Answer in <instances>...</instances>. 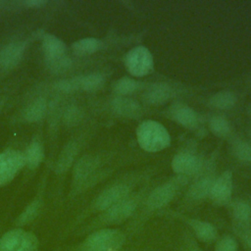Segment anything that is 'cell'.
I'll return each mask as SVG.
<instances>
[{
	"label": "cell",
	"mask_w": 251,
	"mask_h": 251,
	"mask_svg": "<svg viewBox=\"0 0 251 251\" xmlns=\"http://www.w3.org/2000/svg\"><path fill=\"white\" fill-rule=\"evenodd\" d=\"M140 196L141 195L139 193H131L126 198L100 213L95 220L82 227L76 234L85 235L95 229L111 227L129 220L136 213L140 203Z\"/></svg>",
	"instance_id": "6da1fadb"
},
{
	"label": "cell",
	"mask_w": 251,
	"mask_h": 251,
	"mask_svg": "<svg viewBox=\"0 0 251 251\" xmlns=\"http://www.w3.org/2000/svg\"><path fill=\"white\" fill-rule=\"evenodd\" d=\"M127 234L116 227L95 229L66 251H122Z\"/></svg>",
	"instance_id": "7a4b0ae2"
},
{
	"label": "cell",
	"mask_w": 251,
	"mask_h": 251,
	"mask_svg": "<svg viewBox=\"0 0 251 251\" xmlns=\"http://www.w3.org/2000/svg\"><path fill=\"white\" fill-rule=\"evenodd\" d=\"M136 139L139 146L147 152L164 150L171 143V136L166 127L152 120L144 121L138 126Z\"/></svg>",
	"instance_id": "3957f363"
},
{
	"label": "cell",
	"mask_w": 251,
	"mask_h": 251,
	"mask_svg": "<svg viewBox=\"0 0 251 251\" xmlns=\"http://www.w3.org/2000/svg\"><path fill=\"white\" fill-rule=\"evenodd\" d=\"M185 176H178L176 178L168 180L156 186L146 197L144 201V213L146 215L152 214L170 204L180 188L186 183Z\"/></svg>",
	"instance_id": "277c9868"
},
{
	"label": "cell",
	"mask_w": 251,
	"mask_h": 251,
	"mask_svg": "<svg viewBox=\"0 0 251 251\" xmlns=\"http://www.w3.org/2000/svg\"><path fill=\"white\" fill-rule=\"evenodd\" d=\"M0 251H39V239L32 231L13 227L0 237Z\"/></svg>",
	"instance_id": "5b68a950"
},
{
	"label": "cell",
	"mask_w": 251,
	"mask_h": 251,
	"mask_svg": "<svg viewBox=\"0 0 251 251\" xmlns=\"http://www.w3.org/2000/svg\"><path fill=\"white\" fill-rule=\"evenodd\" d=\"M132 186L127 182H117L103 189L91 202L89 211L102 213L131 194Z\"/></svg>",
	"instance_id": "8992f818"
},
{
	"label": "cell",
	"mask_w": 251,
	"mask_h": 251,
	"mask_svg": "<svg viewBox=\"0 0 251 251\" xmlns=\"http://www.w3.org/2000/svg\"><path fill=\"white\" fill-rule=\"evenodd\" d=\"M126 67L133 76H143L153 68V57L144 46H136L129 50L126 56Z\"/></svg>",
	"instance_id": "52a82bcc"
},
{
	"label": "cell",
	"mask_w": 251,
	"mask_h": 251,
	"mask_svg": "<svg viewBox=\"0 0 251 251\" xmlns=\"http://www.w3.org/2000/svg\"><path fill=\"white\" fill-rule=\"evenodd\" d=\"M25 165V155L16 150L0 153V187L9 183Z\"/></svg>",
	"instance_id": "ba28073f"
},
{
	"label": "cell",
	"mask_w": 251,
	"mask_h": 251,
	"mask_svg": "<svg viewBox=\"0 0 251 251\" xmlns=\"http://www.w3.org/2000/svg\"><path fill=\"white\" fill-rule=\"evenodd\" d=\"M230 215L235 234L251 230V203L248 200L238 199L232 202Z\"/></svg>",
	"instance_id": "9c48e42d"
},
{
	"label": "cell",
	"mask_w": 251,
	"mask_h": 251,
	"mask_svg": "<svg viewBox=\"0 0 251 251\" xmlns=\"http://www.w3.org/2000/svg\"><path fill=\"white\" fill-rule=\"evenodd\" d=\"M232 187V174L229 171H226L215 178L209 194V198L215 205H226L230 201Z\"/></svg>",
	"instance_id": "30bf717a"
},
{
	"label": "cell",
	"mask_w": 251,
	"mask_h": 251,
	"mask_svg": "<svg viewBox=\"0 0 251 251\" xmlns=\"http://www.w3.org/2000/svg\"><path fill=\"white\" fill-rule=\"evenodd\" d=\"M184 222L191 230L190 234L200 242L212 244L215 243L220 236L217 227L207 221L195 218H186L184 219Z\"/></svg>",
	"instance_id": "8fae6325"
},
{
	"label": "cell",
	"mask_w": 251,
	"mask_h": 251,
	"mask_svg": "<svg viewBox=\"0 0 251 251\" xmlns=\"http://www.w3.org/2000/svg\"><path fill=\"white\" fill-rule=\"evenodd\" d=\"M201 168V162L197 157L188 153H180L174 157L172 169L181 176H187L196 174Z\"/></svg>",
	"instance_id": "7c38bea8"
},
{
	"label": "cell",
	"mask_w": 251,
	"mask_h": 251,
	"mask_svg": "<svg viewBox=\"0 0 251 251\" xmlns=\"http://www.w3.org/2000/svg\"><path fill=\"white\" fill-rule=\"evenodd\" d=\"M215 178L216 177L212 175H205L199 177L187 189L186 199L190 202H200L206 198H209Z\"/></svg>",
	"instance_id": "4fadbf2b"
},
{
	"label": "cell",
	"mask_w": 251,
	"mask_h": 251,
	"mask_svg": "<svg viewBox=\"0 0 251 251\" xmlns=\"http://www.w3.org/2000/svg\"><path fill=\"white\" fill-rule=\"evenodd\" d=\"M43 205L42 194L39 192L33 199L30 201L22 213L15 219L14 227H24L30 223H32L39 215Z\"/></svg>",
	"instance_id": "5bb4252c"
},
{
	"label": "cell",
	"mask_w": 251,
	"mask_h": 251,
	"mask_svg": "<svg viewBox=\"0 0 251 251\" xmlns=\"http://www.w3.org/2000/svg\"><path fill=\"white\" fill-rule=\"evenodd\" d=\"M25 44L22 41L12 42L0 51V65L5 69L15 67L22 59Z\"/></svg>",
	"instance_id": "9a60e30c"
},
{
	"label": "cell",
	"mask_w": 251,
	"mask_h": 251,
	"mask_svg": "<svg viewBox=\"0 0 251 251\" xmlns=\"http://www.w3.org/2000/svg\"><path fill=\"white\" fill-rule=\"evenodd\" d=\"M112 107L117 114L126 118L137 117L141 112V108L136 101L124 96L116 97L112 101Z\"/></svg>",
	"instance_id": "2e32d148"
},
{
	"label": "cell",
	"mask_w": 251,
	"mask_h": 251,
	"mask_svg": "<svg viewBox=\"0 0 251 251\" xmlns=\"http://www.w3.org/2000/svg\"><path fill=\"white\" fill-rule=\"evenodd\" d=\"M42 48L45 55V60L53 59L66 55L65 43L52 34H45L42 37Z\"/></svg>",
	"instance_id": "e0dca14e"
},
{
	"label": "cell",
	"mask_w": 251,
	"mask_h": 251,
	"mask_svg": "<svg viewBox=\"0 0 251 251\" xmlns=\"http://www.w3.org/2000/svg\"><path fill=\"white\" fill-rule=\"evenodd\" d=\"M172 94L171 87L166 83H157L152 85L145 94V99L149 104L160 105L165 103Z\"/></svg>",
	"instance_id": "ac0fdd59"
},
{
	"label": "cell",
	"mask_w": 251,
	"mask_h": 251,
	"mask_svg": "<svg viewBox=\"0 0 251 251\" xmlns=\"http://www.w3.org/2000/svg\"><path fill=\"white\" fill-rule=\"evenodd\" d=\"M174 118L176 121L185 127H194L197 124L198 118L193 109L187 106H177L174 110Z\"/></svg>",
	"instance_id": "d6986e66"
},
{
	"label": "cell",
	"mask_w": 251,
	"mask_h": 251,
	"mask_svg": "<svg viewBox=\"0 0 251 251\" xmlns=\"http://www.w3.org/2000/svg\"><path fill=\"white\" fill-rule=\"evenodd\" d=\"M102 46V42L94 37H86L75 41L73 44V51L76 55H88L98 51Z\"/></svg>",
	"instance_id": "ffe728a7"
},
{
	"label": "cell",
	"mask_w": 251,
	"mask_h": 251,
	"mask_svg": "<svg viewBox=\"0 0 251 251\" xmlns=\"http://www.w3.org/2000/svg\"><path fill=\"white\" fill-rule=\"evenodd\" d=\"M43 159V148L38 141H33L27 147L25 154V166L29 169H35L39 166Z\"/></svg>",
	"instance_id": "44dd1931"
},
{
	"label": "cell",
	"mask_w": 251,
	"mask_h": 251,
	"mask_svg": "<svg viewBox=\"0 0 251 251\" xmlns=\"http://www.w3.org/2000/svg\"><path fill=\"white\" fill-rule=\"evenodd\" d=\"M105 78L103 75L99 73H93L82 76H78L79 89H83L86 91L98 90L103 86Z\"/></svg>",
	"instance_id": "7402d4cb"
},
{
	"label": "cell",
	"mask_w": 251,
	"mask_h": 251,
	"mask_svg": "<svg viewBox=\"0 0 251 251\" xmlns=\"http://www.w3.org/2000/svg\"><path fill=\"white\" fill-rule=\"evenodd\" d=\"M235 102L236 97L234 93L226 90L215 93L210 99V104L218 109H229L234 106Z\"/></svg>",
	"instance_id": "603a6c76"
},
{
	"label": "cell",
	"mask_w": 251,
	"mask_h": 251,
	"mask_svg": "<svg viewBox=\"0 0 251 251\" xmlns=\"http://www.w3.org/2000/svg\"><path fill=\"white\" fill-rule=\"evenodd\" d=\"M46 113V102L42 98L34 100L25 109V118L28 122H37L41 120Z\"/></svg>",
	"instance_id": "cb8c5ba5"
},
{
	"label": "cell",
	"mask_w": 251,
	"mask_h": 251,
	"mask_svg": "<svg viewBox=\"0 0 251 251\" xmlns=\"http://www.w3.org/2000/svg\"><path fill=\"white\" fill-rule=\"evenodd\" d=\"M75 154H76L75 144V143H69L63 149V151H62V153L59 157V160H58L57 165H56V172L58 174L66 172L70 168Z\"/></svg>",
	"instance_id": "d4e9b609"
},
{
	"label": "cell",
	"mask_w": 251,
	"mask_h": 251,
	"mask_svg": "<svg viewBox=\"0 0 251 251\" xmlns=\"http://www.w3.org/2000/svg\"><path fill=\"white\" fill-rule=\"evenodd\" d=\"M214 251H240L239 244L231 234H224L218 237L214 243Z\"/></svg>",
	"instance_id": "484cf974"
},
{
	"label": "cell",
	"mask_w": 251,
	"mask_h": 251,
	"mask_svg": "<svg viewBox=\"0 0 251 251\" xmlns=\"http://www.w3.org/2000/svg\"><path fill=\"white\" fill-rule=\"evenodd\" d=\"M210 129L218 136H226L230 130V126L227 120L222 116H215L210 120Z\"/></svg>",
	"instance_id": "4316f807"
},
{
	"label": "cell",
	"mask_w": 251,
	"mask_h": 251,
	"mask_svg": "<svg viewBox=\"0 0 251 251\" xmlns=\"http://www.w3.org/2000/svg\"><path fill=\"white\" fill-rule=\"evenodd\" d=\"M138 87V83L129 77L120 78L114 86L115 92L120 95H126L134 92Z\"/></svg>",
	"instance_id": "83f0119b"
},
{
	"label": "cell",
	"mask_w": 251,
	"mask_h": 251,
	"mask_svg": "<svg viewBox=\"0 0 251 251\" xmlns=\"http://www.w3.org/2000/svg\"><path fill=\"white\" fill-rule=\"evenodd\" d=\"M45 61H46L47 67L55 73H61V72L68 70L72 64L71 59L69 57H67L66 55L57 57V58H53V59H47Z\"/></svg>",
	"instance_id": "f1b7e54d"
},
{
	"label": "cell",
	"mask_w": 251,
	"mask_h": 251,
	"mask_svg": "<svg viewBox=\"0 0 251 251\" xmlns=\"http://www.w3.org/2000/svg\"><path fill=\"white\" fill-rule=\"evenodd\" d=\"M236 158L242 162H251V145L243 140H238L233 146Z\"/></svg>",
	"instance_id": "f546056e"
},
{
	"label": "cell",
	"mask_w": 251,
	"mask_h": 251,
	"mask_svg": "<svg viewBox=\"0 0 251 251\" xmlns=\"http://www.w3.org/2000/svg\"><path fill=\"white\" fill-rule=\"evenodd\" d=\"M82 118V112L79 108L75 107V106H72L70 107L64 116V120L65 123L68 126H75L76 125Z\"/></svg>",
	"instance_id": "4dcf8cb0"
},
{
	"label": "cell",
	"mask_w": 251,
	"mask_h": 251,
	"mask_svg": "<svg viewBox=\"0 0 251 251\" xmlns=\"http://www.w3.org/2000/svg\"><path fill=\"white\" fill-rule=\"evenodd\" d=\"M55 87L59 89L60 91L63 92H73L75 90L79 89V84H78V76L70 78V79H63L59 80L56 84Z\"/></svg>",
	"instance_id": "1f68e13d"
},
{
	"label": "cell",
	"mask_w": 251,
	"mask_h": 251,
	"mask_svg": "<svg viewBox=\"0 0 251 251\" xmlns=\"http://www.w3.org/2000/svg\"><path fill=\"white\" fill-rule=\"evenodd\" d=\"M181 251H204L201 249L198 244L193 240V238L190 236V233H186L185 237L183 238Z\"/></svg>",
	"instance_id": "d6a6232c"
},
{
	"label": "cell",
	"mask_w": 251,
	"mask_h": 251,
	"mask_svg": "<svg viewBox=\"0 0 251 251\" xmlns=\"http://www.w3.org/2000/svg\"><path fill=\"white\" fill-rule=\"evenodd\" d=\"M237 238H239V240L242 242V244L244 245V247L251 251V230L250 231H245V232H240V233H236L235 234Z\"/></svg>",
	"instance_id": "836d02e7"
},
{
	"label": "cell",
	"mask_w": 251,
	"mask_h": 251,
	"mask_svg": "<svg viewBox=\"0 0 251 251\" xmlns=\"http://www.w3.org/2000/svg\"><path fill=\"white\" fill-rule=\"evenodd\" d=\"M25 5H27L28 7H37V6H40L42 4H44L45 2L42 1V0H28L26 2H25Z\"/></svg>",
	"instance_id": "e575fe53"
}]
</instances>
